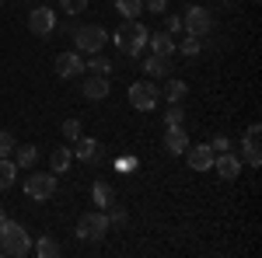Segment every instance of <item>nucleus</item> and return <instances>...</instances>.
<instances>
[{"label": "nucleus", "mask_w": 262, "mask_h": 258, "mask_svg": "<svg viewBox=\"0 0 262 258\" xmlns=\"http://www.w3.org/2000/svg\"><path fill=\"white\" fill-rule=\"evenodd\" d=\"M185 122V108L182 105H171L168 112H164V126H182Z\"/></svg>", "instance_id": "7c9ffc66"}, {"label": "nucleus", "mask_w": 262, "mask_h": 258, "mask_svg": "<svg viewBox=\"0 0 262 258\" xmlns=\"http://www.w3.org/2000/svg\"><path fill=\"white\" fill-rule=\"evenodd\" d=\"M70 164H74V150H70V147H56V150H49V171H53V175H63Z\"/></svg>", "instance_id": "a211bd4d"}, {"label": "nucleus", "mask_w": 262, "mask_h": 258, "mask_svg": "<svg viewBox=\"0 0 262 258\" xmlns=\"http://www.w3.org/2000/svg\"><path fill=\"white\" fill-rule=\"evenodd\" d=\"M242 150H245V160H248L252 168H259V164H262V147H259V122H252V126L245 129Z\"/></svg>", "instance_id": "ddd939ff"}, {"label": "nucleus", "mask_w": 262, "mask_h": 258, "mask_svg": "<svg viewBox=\"0 0 262 258\" xmlns=\"http://www.w3.org/2000/svg\"><path fill=\"white\" fill-rule=\"evenodd\" d=\"M105 42H108V32H105V25H77L74 28V49L77 53H101L105 49Z\"/></svg>", "instance_id": "7ed1b4c3"}, {"label": "nucleus", "mask_w": 262, "mask_h": 258, "mask_svg": "<svg viewBox=\"0 0 262 258\" xmlns=\"http://www.w3.org/2000/svg\"><path fill=\"white\" fill-rule=\"evenodd\" d=\"M14 178H18V164L11 157H0V189H11Z\"/></svg>", "instance_id": "393cba45"}, {"label": "nucleus", "mask_w": 262, "mask_h": 258, "mask_svg": "<svg viewBox=\"0 0 262 258\" xmlns=\"http://www.w3.org/2000/svg\"><path fill=\"white\" fill-rule=\"evenodd\" d=\"M4 220H7V213H4V206H0V223H4Z\"/></svg>", "instance_id": "c9c22d12"}, {"label": "nucleus", "mask_w": 262, "mask_h": 258, "mask_svg": "<svg viewBox=\"0 0 262 258\" xmlns=\"http://www.w3.org/2000/svg\"><path fill=\"white\" fill-rule=\"evenodd\" d=\"M14 147H18V139L11 129H0V157H11L14 154Z\"/></svg>", "instance_id": "bb28decb"}, {"label": "nucleus", "mask_w": 262, "mask_h": 258, "mask_svg": "<svg viewBox=\"0 0 262 258\" xmlns=\"http://www.w3.org/2000/svg\"><path fill=\"white\" fill-rule=\"evenodd\" d=\"M105 217H108V227H126V209L116 206V202L108 206V213H105Z\"/></svg>", "instance_id": "c756f323"}, {"label": "nucleus", "mask_w": 262, "mask_h": 258, "mask_svg": "<svg viewBox=\"0 0 262 258\" xmlns=\"http://www.w3.org/2000/svg\"><path fill=\"white\" fill-rule=\"evenodd\" d=\"M81 241H101L108 234V217H105V209H91V213H84L77 220V230H74Z\"/></svg>", "instance_id": "423d86ee"}, {"label": "nucleus", "mask_w": 262, "mask_h": 258, "mask_svg": "<svg viewBox=\"0 0 262 258\" xmlns=\"http://www.w3.org/2000/svg\"><path fill=\"white\" fill-rule=\"evenodd\" d=\"M147 45L154 56H175V35H168V32H150Z\"/></svg>", "instance_id": "f3484780"}, {"label": "nucleus", "mask_w": 262, "mask_h": 258, "mask_svg": "<svg viewBox=\"0 0 262 258\" xmlns=\"http://www.w3.org/2000/svg\"><path fill=\"white\" fill-rule=\"evenodd\" d=\"M140 70L147 74V77H171V56H147V60L140 63Z\"/></svg>", "instance_id": "dca6fc26"}, {"label": "nucleus", "mask_w": 262, "mask_h": 258, "mask_svg": "<svg viewBox=\"0 0 262 258\" xmlns=\"http://www.w3.org/2000/svg\"><path fill=\"white\" fill-rule=\"evenodd\" d=\"M143 11H150V14H164V11H168V0H143Z\"/></svg>", "instance_id": "473e14b6"}, {"label": "nucleus", "mask_w": 262, "mask_h": 258, "mask_svg": "<svg viewBox=\"0 0 262 258\" xmlns=\"http://www.w3.org/2000/svg\"><path fill=\"white\" fill-rule=\"evenodd\" d=\"M147 39H150V28L140 25V18H137V21H122L119 32L112 35L116 49H119L122 56H129V60H137L143 49H147Z\"/></svg>", "instance_id": "f257e3e1"}, {"label": "nucleus", "mask_w": 262, "mask_h": 258, "mask_svg": "<svg viewBox=\"0 0 262 258\" xmlns=\"http://www.w3.org/2000/svg\"><path fill=\"white\" fill-rule=\"evenodd\" d=\"M63 136L70 139V143H74V139H81V136H84L81 119H67V122H63Z\"/></svg>", "instance_id": "c85d7f7f"}, {"label": "nucleus", "mask_w": 262, "mask_h": 258, "mask_svg": "<svg viewBox=\"0 0 262 258\" xmlns=\"http://www.w3.org/2000/svg\"><path fill=\"white\" fill-rule=\"evenodd\" d=\"M185 157H189V168H192V171H210L217 154H213V147H210V143H189Z\"/></svg>", "instance_id": "9d476101"}, {"label": "nucleus", "mask_w": 262, "mask_h": 258, "mask_svg": "<svg viewBox=\"0 0 262 258\" xmlns=\"http://www.w3.org/2000/svg\"><path fill=\"white\" fill-rule=\"evenodd\" d=\"M53 70H56V77H63V80L81 77V74H84L81 53H77V49H70V53H60V56H56V63H53Z\"/></svg>", "instance_id": "1a4fd4ad"}, {"label": "nucleus", "mask_w": 262, "mask_h": 258, "mask_svg": "<svg viewBox=\"0 0 262 258\" xmlns=\"http://www.w3.org/2000/svg\"><path fill=\"white\" fill-rule=\"evenodd\" d=\"M213 168H217V175H221L224 181H234L238 175H242V160L234 157L231 150H224V154H217V157H213Z\"/></svg>", "instance_id": "4468645a"}, {"label": "nucleus", "mask_w": 262, "mask_h": 258, "mask_svg": "<svg viewBox=\"0 0 262 258\" xmlns=\"http://www.w3.org/2000/svg\"><path fill=\"white\" fill-rule=\"evenodd\" d=\"M70 150H74V157L77 160H84V164H98V139L95 136H81V139H74V147H70Z\"/></svg>", "instance_id": "2eb2a0df"}, {"label": "nucleus", "mask_w": 262, "mask_h": 258, "mask_svg": "<svg viewBox=\"0 0 262 258\" xmlns=\"http://www.w3.org/2000/svg\"><path fill=\"white\" fill-rule=\"evenodd\" d=\"M0 251L4 255H11V258H25V255H32V238H28V230L21 227L18 220H4L0 223Z\"/></svg>", "instance_id": "f03ea898"}, {"label": "nucleus", "mask_w": 262, "mask_h": 258, "mask_svg": "<svg viewBox=\"0 0 262 258\" xmlns=\"http://www.w3.org/2000/svg\"><path fill=\"white\" fill-rule=\"evenodd\" d=\"M185 95H189V87H185V80H179V77H171L168 84H164V91H161V98L171 101V105H182Z\"/></svg>", "instance_id": "aec40b11"}, {"label": "nucleus", "mask_w": 262, "mask_h": 258, "mask_svg": "<svg viewBox=\"0 0 262 258\" xmlns=\"http://www.w3.org/2000/svg\"><path fill=\"white\" fill-rule=\"evenodd\" d=\"M129 105L137 108V112H150V108H158V98H161V91H158V84L154 80H137V84H129Z\"/></svg>", "instance_id": "0eeeda50"}, {"label": "nucleus", "mask_w": 262, "mask_h": 258, "mask_svg": "<svg viewBox=\"0 0 262 258\" xmlns=\"http://www.w3.org/2000/svg\"><path fill=\"white\" fill-rule=\"evenodd\" d=\"M32 251H35V255L39 258H56V255H63V248H60V241H53V238H46V234H42L39 241H35V244H32Z\"/></svg>", "instance_id": "4be33fe9"}, {"label": "nucleus", "mask_w": 262, "mask_h": 258, "mask_svg": "<svg viewBox=\"0 0 262 258\" xmlns=\"http://www.w3.org/2000/svg\"><path fill=\"white\" fill-rule=\"evenodd\" d=\"M84 70H88V74H101V77H108L116 66H112V60H105L101 53H91V60L84 63Z\"/></svg>", "instance_id": "5701e85b"}, {"label": "nucleus", "mask_w": 262, "mask_h": 258, "mask_svg": "<svg viewBox=\"0 0 262 258\" xmlns=\"http://www.w3.org/2000/svg\"><path fill=\"white\" fill-rule=\"evenodd\" d=\"M203 42L196 39V35H189V39H182V45H175V53H182V56H200Z\"/></svg>", "instance_id": "a878e982"}, {"label": "nucleus", "mask_w": 262, "mask_h": 258, "mask_svg": "<svg viewBox=\"0 0 262 258\" xmlns=\"http://www.w3.org/2000/svg\"><path fill=\"white\" fill-rule=\"evenodd\" d=\"M210 147H213V154H224V150H231V139H227V136H213Z\"/></svg>", "instance_id": "72a5a7b5"}, {"label": "nucleus", "mask_w": 262, "mask_h": 258, "mask_svg": "<svg viewBox=\"0 0 262 258\" xmlns=\"http://www.w3.org/2000/svg\"><path fill=\"white\" fill-rule=\"evenodd\" d=\"M108 91H112V87H108V77H101V74H88L84 84H81V95L88 101H105Z\"/></svg>", "instance_id": "f8f14e48"}, {"label": "nucleus", "mask_w": 262, "mask_h": 258, "mask_svg": "<svg viewBox=\"0 0 262 258\" xmlns=\"http://www.w3.org/2000/svg\"><path fill=\"white\" fill-rule=\"evenodd\" d=\"M116 11H119L126 21H137L143 14V0H116Z\"/></svg>", "instance_id": "b1692460"}, {"label": "nucleus", "mask_w": 262, "mask_h": 258, "mask_svg": "<svg viewBox=\"0 0 262 258\" xmlns=\"http://www.w3.org/2000/svg\"><path fill=\"white\" fill-rule=\"evenodd\" d=\"M91 199H95V206L108 209V206L116 202V189H112L108 181H95V185H91Z\"/></svg>", "instance_id": "6ab92c4d"}, {"label": "nucleus", "mask_w": 262, "mask_h": 258, "mask_svg": "<svg viewBox=\"0 0 262 258\" xmlns=\"http://www.w3.org/2000/svg\"><path fill=\"white\" fill-rule=\"evenodd\" d=\"M164 150L171 154V157H179L189 150V133H185V126H164Z\"/></svg>", "instance_id": "9b49d317"}, {"label": "nucleus", "mask_w": 262, "mask_h": 258, "mask_svg": "<svg viewBox=\"0 0 262 258\" xmlns=\"http://www.w3.org/2000/svg\"><path fill=\"white\" fill-rule=\"evenodd\" d=\"M56 185H60V178L53 175V171H32L28 178H25V196L28 199H53L56 196Z\"/></svg>", "instance_id": "39448f33"}, {"label": "nucleus", "mask_w": 262, "mask_h": 258, "mask_svg": "<svg viewBox=\"0 0 262 258\" xmlns=\"http://www.w3.org/2000/svg\"><path fill=\"white\" fill-rule=\"evenodd\" d=\"M0 7H4V0H0Z\"/></svg>", "instance_id": "4c0bfd02"}, {"label": "nucleus", "mask_w": 262, "mask_h": 258, "mask_svg": "<svg viewBox=\"0 0 262 258\" xmlns=\"http://www.w3.org/2000/svg\"><path fill=\"white\" fill-rule=\"evenodd\" d=\"M119 171H137V157H122L119 160Z\"/></svg>", "instance_id": "f704fd0d"}, {"label": "nucleus", "mask_w": 262, "mask_h": 258, "mask_svg": "<svg viewBox=\"0 0 262 258\" xmlns=\"http://www.w3.org/2000/svg\"><path fill=\"white\" fill-rule=\"evenodd\" d=\"M164 32H168V35H179L182 32V18L179 14H168V18H164Z\"/></svg>", "instance_id": "2f4dec72"}, {"label": "nucleus", "mask_w": 262, "mask_h": 258, "mask_svg": "<svg viewBox=\"0 0 262 258\" xmlns=\"http://www.w3.org/2000/svg\"><path fill=\"white\" fill-rule=\"evenodd\" d=\"M14 150H18V154H14V164L32 171V168H35V160H39V147H32V143H21V147H14Z\"/></svg>", "instance_id": "412c9836"}, {"label": "nucleus", "mask_w": 262, "mask_h": 258, "mask_svg": "<svg viewBox=\"0 0 262 258\" xmlns=\"http://www.w3.org/2000/svg\"><path fill=\"white\" fill-rule=\"evenodd\" d=\"M252 4H259V0H252Z\"/></svg>", "instance_id": "e433bc0d"}, {"label": "nucleus", "mask_w": 262, "mask_h": 258, "mask_svg": "<svg viewBox=\"0 0 262 258\" xmlns=\"http://www.w3.org/2000/svg\"><path fill=\"white\" fill-rule=\"evenodd\" d=\"M182 32L185 35H196V39H206L210 32H213V14L200 7V4H192V7H185V14H182Z\"/></svg>", "instance_id": "20e7f679"}, {"label": "nucleus", "mask_w": 262, "mask_h": 258, "mask_svg": "<svg viewBox=\"0 0 262 258\" xmlns=\"http://www.w3.org/2000/svg\"><path fill=\"white\" fill-rule=\"evenodd\" d=\"M28 32L39 35V39L53 35V32H56V11H49V4H35V7L28 11Z\"/></svg>", "instance_id": "6e6552de"}, {"label": "nucleus", "mask_w": 262, "mask_h": 258, "mask_svg": "<svg viewBox=\"0 0 262 258\" xmlns=\"http://www.w3.org/2000/svg\"><path fill=\"white\" fill-rule=\"evenodd\" d=\"M60 11H67L70 18H77V14L88 11V0H60Z\"/></svg>", "instance_id": "cd10ccee"}]
</instances>
